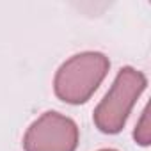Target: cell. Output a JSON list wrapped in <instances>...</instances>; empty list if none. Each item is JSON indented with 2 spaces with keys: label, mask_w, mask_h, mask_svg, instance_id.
<instances>
[{
  "label": "cell",
  "mask_w": 151,
  "mask_h": 151,
  "mask_svg": "<svg viewBox=\"0 0 151 151\" xmlns=\"http://www.w3.org/2000/svg\"><path fill=\"white\" fill-rule=\"evenodd\" d=\"M110 60L101 52H80L64 60L53 77L55 96L69 105L91 100L109 75Z\"/></svg>",
  "instance_id": "1"
},
{
  "label": "cell",
  "mask_w": 151,
  "mask_h": 151,
  "mask_svg": "<svg viewBox=\"0 0 151 151\" xmlns=\"http://www.w3.org/2000/svg\"><path fill=\"white\" fill-rule=\"evenodd\" d=\"M146 87H147V78L142 71L132 66L121 68L110 89L94 109L93 114L94 126L107 135L119 133L124 128L133 105L146 91Z\"/></svg>",
  "instance_id": "2"
},
{
  "label": "cell",
  "mask_w": 151,
  "mask_h": 151,
  "mask_svg": "<svg viewBox=\"0 0 151 151\" xmlns=\"http://www.w3.org/2000/svg\"><path fill=\"white\" fill-rule=\"evenodd\" d=\"M80 130L71 117L48 110L41 114L23 135L25 151H77Z\"/></svg>",
  "instance_id": "3"
},
{
  "label": "cell",
  "mask_w": 151,
  "mask_h": 151,
  "mask_svg": "<svg viewBox=\"0 0 151 151\" xmlns=\"http://www.w3.org/2000/svg\"><path fill=\"white\" fill-rule=\"evenodd\" d=\"M133 139L139 146H149L151 144V121H149V105L144 107L142 116L133 130Z\"/></svg>",
  "instance_id": "4"
},
{
  "label": "cell",
  "mask_w": 151,
  "mask_h": 151,
  "mask_svg": "<svg viewBox=\"0 0 151 151\" xmlns=\"http://www.w3.org/2000/svg\"><path fill=\"white\" fill-rule=\"evenodd\" d=\"M98 151H117V149H112V147H105V149H98Z\"/></svg>",
  "instance_id": "5"
}]
</instances>
